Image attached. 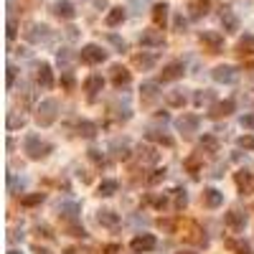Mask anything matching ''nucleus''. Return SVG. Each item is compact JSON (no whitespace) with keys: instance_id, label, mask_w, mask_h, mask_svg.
I'll list each match as a JSON object with an SVG mask.
<instances>
[{"instance_id":"aec40b11","label":"nucleus","mask_w":254,"mask_h":254,"mask_svg":"<svg viewBox=\"0 0 254 254\" xmlns=\"http://www.w3.org/2000/svg\"><path fill=\"white\" fill-rule=\"evenodd\" d=\"M97 221L102 224V226H107V229H117L119 226V216L114 211H110V208H102V211L97 214Z\"/></svg>"},{"instance_id":"6e6552de","label":"nucleus","mask_w":254,"mask_h":254,"mask_svg":"<svg viewBox=\"0 0 254 254\" xmlns=\"http://www.w3.org/2000/svg\"><path fill=\"white\" fill-rule=\"evenodd\" d=\"M183 239H186V242H191V244H198V247H206V244H208L206 234L198 229V224H193V221H188V224H186Z\"/></svg>"},{"instance_id":"de8ad7c7","label":"nucleus","mask_w":254,"mask_h":254,"mask_svg":"<svg viewBox=\"0 0 254 254\" xmlns=\"http://www.w3.org/2000/svg\"><path fill=\"white\" fill-rule=\"evenodd\" d=\"M239 125H242L244 130H254V112H249V114H242V119H239Z\"/></svg>"},{"instance_id":"bb28decb","label":"nucleus","mask_w":254,"mask_h":254,"mask_svg":"<svg viewBox=\"0 0 254 254\" xmlns=\"http://www.w3.org/2000/svg\"><path fill=\"white\" fill-rule=\"evenodd\" d=\"M236 54L239 56H252L254 54V36H244L236 43Z\"/></svg>"},{"instance_id":"7ed1b4c3","label":"nucleus","mask_w":254,"mask_h":254,"mask_svg":"<svg viewBox=\"0 0 254 254\" xmlns=\"http://www.w3.org/2000/svg\"><path fill=\"white\" fill-rule=\"evenodd\" d=\"M79 58L84 64H102L104 58H107V51H104L102 46H97V43H86V46L82 49V54H79Z\"/></svg>"},{"instance_id":"c03bdc74","label":"nucleus","mask_w":254,"mask_h":254,"mask_svg":"<svg viewBox=\"0 0 254 254\" xmlns=\"http://www.w3.org/2000/svg\"><path fill=\"white\" fill-rule=\"evenodd\" d=\"M236 145L242 147V150H254V135H242L236 140Z\"/></svg>"},{"instance_id":"a878e982","label":"nucleus","mask_w":254,"mask_h":254,"mask_svg":"<svg viewBox=\"0 0 254 254\" xmlns=\"http://www.w3.org/2000/svg\"><path fill=\"white\" fill-rule=\"evenodd\" d=\"M112 82H114V86L130 84V71L125 66H112Z\"/></svg>"},{"instance_id":"5701e85b","label":"nucleus","mask_w":254,"mask_h":254,"mask_svg":"<svg viewBox=\"0 0 254 254\" xmlns=\"http://www.w3.org/2000/svg\"><path fill=\"white\" fill-rule=\"evenodd\" d=\"M168 3H158V5H153V23L158 26V28H163L166 26V21H168Z\"/></svg>"},{"instance_id":"72a5a7b5","label":"nucleus","mask_w":254,"mask_h":254,"mask_svg":"<svg viewBox=\"0 0 254 254\" xmlns=\"http://www.w3.org/2000/svg\"><path fill=\"white\" fill-rule=\"evenodd\" d=\"M122 21H125V8H112V10L107 13V26H110V28L119 26Z\"/></svg>"},{"instance_id":"c85d7f7f","label":"nucleus","mask_w":254,"mask_h":254,"mask_svg":"<svg viewBox=\"0 0 254 254\" xmlns=\"http://www.w3.org/2000/svg\"><path fill=\"white\" fill-rule=\"evenodd\" d=\"M188 206V196L183 188H175L173 191V211H183V208Z\"/></svg>"},{"instance_id":"9d476101","label":"nucleus","mask_w":254,"mask_h":254,"mask_svg":"<svg viewBox=\"0 0 254 254\" xmlns=\"http://www.w3.org/2000/svg\"><path fill=\"white\" fill-rule=\"evenodd\" d=\"M224 224L231 229V231H244V226H247V214L244 211H229L226 216H224Z\"/></svg>"},{"instance_id":"f3484780","label":"nucleus","mask_w":254,"mask_h":254,"mask_svg":"<svg viewBox=\"0 0 254 254\" xmlns=\"http://www.w3.org/2000/svg\"><path fill=\"white\" fill-rule=\"evenodd\" d=\"M234 181H236V186H239L242 193H252L254 191V173H249V170H239L234 175Z\"/></svg>"},{"instance_id":"09e8293b","label":"nucleus","mask_w":254,"mask_h":254,"mask_svg":"<svg viewBox=\"0 0 254 254\" xmlns=\"http://www.w3.org/2000/svg\"><path fill=\"white\" fill-rule=\"evenodd\" d=\"M61 86L66 89V92H71V89H74V77H71V71H64V77H61Z\"/></svg>"},{"instance_id":"8fccbe9b","label":"nucleus","mask_w":254,"mask_h":254,"mask_svg":"<svg viewBox=\"0 0 254 254\" xmlns=\"http://www.w3.org/2000/svg\"><path fill=\"white\" fill-rule=\"evenodd\" d=\"M173 26H175V31H178V33H183V31H186V26H188V21L181 16V13H178L175 21H173Z\"/></svg>"},{"instance_id":"49530a36","label":"nucleus","mask_w":254,"mask_h":254,"mask_svg":"<svg viewBox=\"0 0 254 254\" xmlns=\"http://www.w3.org/2000/svg\"><path fill=\"white\" fill-rule=\"evenodd\" d=\"M69 234H71V236H77V239H86V231H84V226H79L77 221H74V224H69Z\"/></svg>"},{"instance_id":"a18cd8bd","label":"nucleus","mask_w":254,"mask_h":254,"mask_svg":"<svg viewBox=\"0 0 254 254\" xmlns=\"http://www.w3.org/2000/svg\"><path fill=\"white\" fill-rule=\"evenodd\" d=\"M107 41L112 43V46H114L117 51H127V43H125V38H119V36H114V33H110V36H107Z\"/></svg>"},{"instance_id":"13d9d810","label":"nucleus","mask_w":254,"mask_h":254,"mask_svg":"<svg viewBox=\"0 0 254 254\" xmlns=\"http://www.w3.org/2000/svg\"><path fill=\"white\" fill-rule=\"evenodd\" d=\"M158 119H163V122H168V112H155Z\"/></svg>"},{"instance_id":"2eb2a0df","label":"nucleus","mask_w":254,"mask_h":254,"mask_svg":"<svg viewBox=\"0 0 254 254\" xmlns=\"http://www.w3.org/2000/svg\"><path fill=\"white\" fill-rule=\"evenodd\" d=\"M158 64V58L153 56V54H135V56H132V66H135V69H140V71H150L153 66Z\"/></svg>"},{"instance_id":"c756f323","label":"nucleus","mask_w":254,"mask_h":254,"mask_svg":"<svg viewBox=\"0 0 254 254\" xmlns=\"http://www.w3.org/2000/svg\"><path fill=\"white\" fill-rule=\"evenodd\" d=\"M77 130H79V135H82V138H86V140H92V138L97 135V125H94V122H89V119H82V122L77 125Z\"/></svg>"},{"instance_id":"4be33fe9","label":"nucleus","mask_w":254,"mask_h":254,"mask_svg":"<svg viewBox=\"0 0 254 254\" xmlns=\"http://www.w3.org/2000/svg\"><path fill=\"white\" fill-rule=\"evenodd\" d=\"M203 203H206L208 208H219V206L224 203V193L216 191V188H206V191H203Z\"/></svg>"},{"instance_id":"4d7b16f0","label":"nucleus","mask_w":254,"mask_h":254,"mask_svg":"<svg viewBox=\"0 0 254 254\" xmlns=\"http://www.w3.org/2000/svg\"><path fill=\"white\" fill-rule=\"evenodd\" d=\"M66 36H69V38H77V28L69 26V28H66Z\"/></svg>"},{"instance_id":"e433bc0d","label":"nucleus","mask_w":254,"mask_h":254,"mask_svg":"<svg viewBox=\"0 0 254 254\" xmlns=\"http://www.w3.org/2000/svg\"><path fill=\"white\" fill-rule=\"evenodd\" d=\"M46 201V193H28V196L21 198V206H38Z\"/></svg>"},{"instance_id":"5fc2aeb1","label":"nucleus","mask_w":254,"mask_h":254,"mask_svg":"<svg viewBox=\"0 0 254 254\" xmlns=\"http://www.w3.org/2000/svg\"><path fill=\"white\" fill-rule=\"evenodd\" d=\"M16 82V66H8V86H13Z\"/></svg>"},{"instance_id":"a19ab883","label":"nucleus","mask_w":254,"mask_h":254,"mask_svg":"<svg viewBox=\"0 0 254 254\" xmlns=\"http://www.w3.org/2000/svg\"><path fill=\"white\" fill-rule=\"evenodd\" d=\"M5 125H8V130H21V127L26 125V117H23V114H16V112H10Z\"/></svg>"},{"instance_id":"6e6d98bb","label":"nucleus","mask_w":254,"mask_h":254,"mask_svg":"<svg viewBox=\"0 0 254 254\" xmlns=\"http://www.w3.org/2000/svg\"><path fill=\"white\" fill-rule=\"evenodd\" d=\"M104 254H119V244H110V247H104Z\"/></svg>"},{"instance_id":"f03ea898","label":"nucleus","mask_w":254,"mask_h":254,"mask_svg":"<svg viewBox=\"0 0 254 254\" xmlns=\"http://www.w3.org/2000/svg\"><path fill=\"white\" fill-rule=\"evenodd\" d=\"M23 147H26L28 158H33V160L46 158V155L54 150V147H51L49 142H41V138H38V135H28V138L23 140Z\"/></svg>"},{"instance_id":"f257e3e1","label":"nucleus","mask_w":254,"mask_h":254,"mask_svg":"<svg viewBox=\"0 0 254 254\" xmlns=\"http://www.w3.org/2000/svg\"><path fill=\"white\" fill-rule=\"evenodd\" d=\"M56 114H58V102L56 99H43L36 107V122L41 127H49V125L56 122Z\"/></svg>"},{"instance_id":"bf43d9fd","label":"nucleus","mask_w":254,"mask_h":254,"mask_svg":"<svg viewBox=\"0 0 254 254\" xmlns=\"http://www.w3.org/2000/svg\"><path fill=\"white\" fill-rule=\"evenodd\" d=\"M36 254H51L49 249H41V247H36Z\"/></svg>"},{"instance_id":"dca6fc26","label":"nucleus","mask_w":254,"mask_h":254,"mask_svg":"<svg viewBox=\"0 0 254 254\" xmlns=\"http://www.w3.org/2000/svg\"><path fill=\"white\" fill-rule=\"evenodd\" d=\"M234 99H224V102H216L214 107H211V112H208V117H214V119H219V117H229L231 112H234Z\"/></svg>"},{"instance_id":"9b49d317","label":"nucleus","mask_w":254,"mask_h":254,"mask_svg":"<svg viewBox=\"0 0 254 254\" xmlns=\"http://www.w3.org/2000/svg\"><path fill=\"white\" fill-rule=\"evenodd\" d=\"M211 77H214V82H219V84H234L239 74H236L234 66H216V69L211 71Z\"/></svg>"},{"instance_id":"864d4df0","label":"nucleus","mask_w":254,"mask_h":254,"mask_svg":"<svg viewBox=\"0 0 254 254\" xmlns=\"http://www.w3.org/2000/svg\"><path fill=\"white\" fill-rule=\"evenodd\" d=\"M150 201H153L158 208H168V198H166V196H158V198H150Z\"/></svg>"},{"instance_id":"37998d69","label":"nucleus","mask_w":254,"mask_h":254,"mask_svg":"<svg viewBox=\"0 0 254 254\" xmlns=\"http://www.w3.org/2000/svg\"><path fill=\"white\" fill-rule=\"evenodd\" d=\"M163 181H166V168L153 170V175L147 178V183H150V186H158V183H163Z\"/></svg>"},{"instance_id":"3c124183","label":"nucleus","mask_w":254,"mask_h":254,"mask_svg":"<svg viewBox=\"0 0 254 254\" xmlns=\"http://www.w3.org/2000/svg\"><path fill=\"white\" fill-rule=\"evenodd\" d=\"M89 160H94V163H99V166H102V163H104V153H99L97 147H92V150H89Z\"/></svg>"},{"instance_id":"6ab92c4d","label":"nucleus","mask_w":254,"mask_h":254,"mask_svg":"<svg viewBox=\"0 0 254 254\" xmlns=\"http://www.w3.org/2000/svg\"><path fill=\"white\" fill-rule=\"evenodd\" d=\"M221 26H224V31H226V33H236L239 31V18L231 13V8L221 10Z\"/></svg>"},{"instance_id":"cd10ccee","label":"nucleus","mask_w":254,"mask_h":254,"mask_svg":"<svg viewBox=\"0 0 254 254\" xmlns=\"http://www.w3.org/2000/svg\"><path fill=\"white\" fill-rule=\"evenodd\" d=\"M166 102L170 104V107H183L186 104V92L183 89H173V92L166 94Z\"/></svg>"},{"instance_id":"c9c22d12","label":"nucleus","mask_w":254,"mask_h":254,"mask_svg":"<svg viewBox=\"0 0 254 254\" xmlns=\"http://www.w3.org/2000/svg\"><path fill=\"white\" fill-rule=\"evenodd\" d=\"M214 92H208V89H201V92H196V97H193V104L196 107H203V104H208V102H214Z\"/></svg>"},{"instance_id":"473e14b6","label":"nucleus","mask_w":254,"mask_h":254,"mask_svg":"<svg viewBox=\"0 0 254 254\" xmlns=\"http://www.w3.org/2000/svg\"><path fill=\"white\" fill-rule=\"evenodd\" d=\"M201 150H203V153H211V155L219 153V140H216L214 135H203V138H201Z\"/></svg>"},{"instance_id":"2f4dec72","label":"nucleus","mask_w":254,"mask_h":254,"mask_svg":"<svg viewBox=\"0 0 254 254\" xmlns=\"http://www.w3.org/2000/svg\"><path fill=\"white\" fill-rule=\"evenodd\" d=\"M117 181H112V178H107V181H102L99 183V196H104V198H110V196H114L117 193Z\"/></svg>"},{"instance_id":"0eeeda50","label":"nucleus","mask_w":254,"mask_h":254,"mask_svg":"<svg viewBox=\"0 0 254 254\" xmlns=\"http://www.w3.org/2000/svg\"><path fill=\"white\" fill-rule=\"evenodd\" d=\"M166 43V38H163V31H158V28H147V31L140 33V46H147V49H158Z\"/></svg>"},{"instance_id":"f8f14e48","label":"nucleus","mask_w":254,"mask_h":254,"mask_svg":"<svg viewBox=\"0 0 254 254\" xmlns=\"http://www.w3.org/2000/svg\"><path fill=\"white\" fill-rule=\"evenodd\" d=\"M183 74H186V66H183L181 61H173V64H168V66H163L160 82H175V79H181Z\"/></svg>"},{"instance_id":"4468645a","label":"nucleus","mask_w":254,"mask_h":254,"mask_svg":"<svg viewBox=\"0 0 254 254\" xmlns=\"http://www.w3.org/2000/svg\"><path fill=\"white\" fill-rule=\"evenodd\" d=\"M54 16L56 18H64V21H71L74 16H77V8H74V3H69V0H58V3H54Z\"/></svg>"},{"instance_id":"680f3d73","label":"nucleus","mask_w":254,"mask_h":254,"mask_svg":"<svg viewBox=\"0 0 254 254\" xmlns=\"http://www.w3.org/2000/svg\"><path fill=\"white\" fill-rule=\"evenodd\" d=\"M178 254H193V252H178Z\"/></svg>"},{"instance_id":"f704fd0d","label":"nucleus","mask_w":254,"mask_h":254,"mask_svg":"<svg viewBox=\"0 0 254 254\" xmlns=\"http://www.w3.org/2000/svg\"><path fill=\"white\" fill-rule=\"evenodd\" d=\"M56 61H58V66H61V69L69 71V66H71V61H74V54H71L69 49H61V51L56 54Z\"/></svg>"},{"instance_id":"052dcab7","label":"nucleus","mask_w":254,"mask_h":254,"mask_svg":"<svg viewBox=\"0 0 254 254\" xmlns=\"http://www.w3.org/2000/svg\"><path fill=\"white\" fill-rule=\"evenodd\" d=\"M8 254H21V252H16V249H10V252H8Z\"/></svg>"},{"instance_id":"ddd939ff","label":"nucleus","mask_w":254,"mask_h":254,"mask_svg":"<svg viewBox=\"0 0 254 254\" xmlns=\"http://www.w3.org/2000/svg\"><path fill=\"white\" fill-rule=\"evenodd\" d=\"M208 10H211V0H191V3H188V16L193 21L208 16Z\"/></svg>"},{"instance_id":"a211bd4d","label":"nucleus","mask_w":254,"mask_h":254,"mask_svg":"<svg viewBox=\"0 0 254 254\" xmlns=\"http://www.w3.org/2000/svg\"><path fill=\"white\" fill-rule=\"evenodd\" d=\"M58 214H61V219H66L69 224H74V221L79 219V203H74V201L58 203Z\"/></svg>"},{"instance_id":"412c9836","label":"nucleus","mask_w":254,"mask_h":254,"mask_svg":"<svg viewBox=\"0 0 254 254\" xmlns=\"http://www.w3.org/2000/svg\"><path fill=\"white\" fill-rule=\"evenodd\" d=\"M140 97H142V102H145V104H153V102L160 97L158 84H155V82H145V84L140 86Z\"/></svg>"},{"instance_id":"4c0bfd02","label":"nucleus","mask_w":254,"mask_h":254,"mask_svg":"<svg viewBox=\"0 0 254 254\" xmlns=\"http://www.w3.org/2000/svg\"><path fill=\"white\" fill-rule=\"evenodd\" d=\"M201 155H191V158H186V163H183V166L188 168V173L191 175H198V170H201Z\"/></svg>"},{"instance_id":"423d86ee","label":"nucleus","mask_w":254,"mask_h":254,"mask_svg":"<svg viewBox=\"0 0 254 254\" xmlns=\"http://www.w3.org/2000/svg\"><path fill=\"white\" fill-rule=\"evenodd\" d=\"M155 236L153 234H140V236H135L130 242V249L135 252V254H145V252H153L155 249Z\"/></svg>"},{"instance_id":"1a4fd4ad","label":"nucleus","mask_w":254,"mask_h":254,"mask_svg":"<svg viewBox=\"0 0 254 254\" xmlns=\"http://www.w3.org/2000/svg\"><path fill=\"white\" fill-rule=\"evenodd\" d=\"M198 125H201L198 114H183V117H178V119H175V127L181 130L183 135H191V132H196V130H198Z\"/></svg>"},{"instance_id":"b1692460","label":"nucleus","mask_w":254,"mask_h":254,"mask_svg":"<svg viewBox=\"0 0 254 254\" xmlns=\"http://www.w3.org/2000/svg\"><path fill=\"white\" fill-rule=\"evenodd\" d=\"M102 89H104V79H102V74H92V77H86V82H84V92L97 94V92H102Z\"/></svg>"},{"instance_id":"7c9ffc66","label":"nucleus","mask_w":254,"mask_h":254,"mask_svg":"<svg viewBox=\"0 0 254 254\" xmlns=\"http://www.w3.org/2000/svg\"><path fill=\"white\" fill-rule=\"evenodd\" d=\"M145 138L150 140V142H160V145H166V147H170V145H173V138L163 135V132H158V130H147V132H145Z\"/></svg>"},{"instance_id":"79ce46f5","label":"nucleus","mask_w":254,"mask_h":254,"mask_svg":"<svg viewBox=\"0 0 254 254\" xmlns=\"http://www.w3.org/2000/svg\"><path fill=\"white\" fill-rule=\"evenodd\" d=\"M112 150H117L114 155H117L119 160H127V158H130V147H127V142H122V145H119V142L114 140V142H112Z\"/></svg>"},{"instance_id":"58836bf2","label":"nucleus","mask_w":254,"mask_h":254,"mask_svg":"<svg viewBox=\"0 0 254 254\" xmlns=\"http://www.w3.org/2000/svg\"><path fill=\"white\" fill-rule=\"evenodd\" d=\"M140 160L142 163H158L160 155H158L155 147H140Z\"/></svg>"},{"instance_id":"39448f33","label":"nucleus","mask_w":254,"mask_h":254,"mask_svg":"<svg viewBox=\"0 0 254 254\" xmlns=\"http://www.w3.org/2000/svg\"><path fill=\"white\" fill-rule=\"evenodd\" d=\"M201 43L208 49V54H221V49H224V36L221 33H216V31H201Z\"/></svg>"},{"instance_id":"393cba45","label":"nucleus","mask_w":254,"mask_h":254,"mask_svg":"<svg viewBox=\"0 0 254 254\" xmlns=\"http://www.w3.org/2000/svg\"><path fill=\"white\" fill-rule=\"evenodd\" d=\"M38 84L43 89H51L54 86V74H51V66L49 64H41L38 66Z\"/></svg>"},{"instance_id":"ea45409f","label":"nucleus","mask_w":254,"mask_h":254,"mask_svg":"<svg viewBox=\"0 0 254 254\" xmlns=\"http://www.w3.org/2000/svg\"><path fill=\"white\" fill-rule=\"evenodd\" d=\"M226 247H229V249H234L236 254H254V249H252L247 242H234V239H229Z\"/></svg>"},{"instance_id":"20e7f679","label":"nucleus","mask_w":254,"mask_h":254,"mask_svg":"<svg viewBox=\"0 0 254 254\" xmlns=\"http://www.w3.org/2000/svg\"><path fill=\"white\" fill-rule=\"evenodd\" d=\"M23 36H26V41L28 43H43V41H49V26H43V23H31L23 31Z\"/></svg>"},{"instance_id":"603ef678","label":"nucleus","mask_w":254,"mask_h":254,"mask_svg":"<svg viewBox=\"0 0 254 254\" xmlns=\"http://www.w3.org/2000/svg\"><path fill=\"white\" fill-rule=\"evenodd\" d=\"M16 36H18V26H16V21L10 18V21H8V38L13 41V38H16Z\"/></svg>"}]
</instances>
